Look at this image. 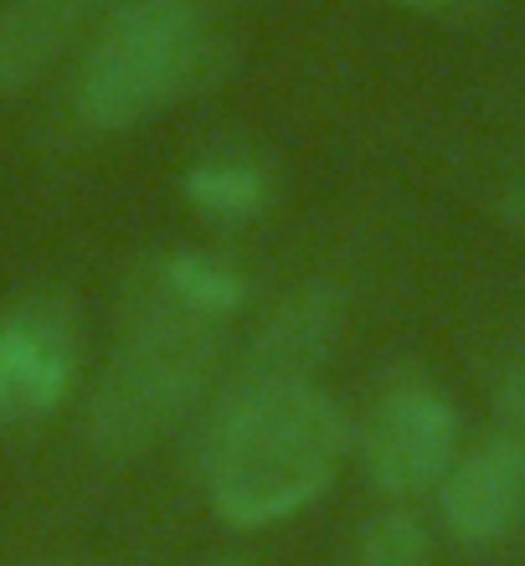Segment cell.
I'll use <instances>...</instances> for the list:
<instances>
[{"label": "cell", "mask_w": 525, "mask_h": 566, "mask_svg": "<svg viewBox=\"0 0 525 566\" xmlns=\"http://www.w3.org/2000/svg\"><path fill=\"white\" fill-rule=\"evenodd\" d=\"M238 304L242 279L201 253L155 258L129 283L119 345L83 418L98 459H135L201 402Z\"/></svg>", "instance_id": "cell-1"}, {"label": "cell", "mask_w": 525, "mask_h": 566, "mask_svg": "<svg viewBox=\"0 0 525 566\" xmlns=\"http://www.w3.org/2000/svg\"><path fill=\"white\" fill-rule=\"evenodd\" d=\"M350 448L356 422L315 381L211 402L201 422V484L227 525L263 531L315 505Z\"/></svg>", "instance_id": "cell-2"}, {"label": "cell", "mask_w": 525, "mask_h": 566, "mask_svg": "<svg viewBox=\"0 0 525 566\" xmlns=\"http://www.w3.org/2000/svg\"><path fill=\"white\" fill-rule=\"evenodd\" d=\"M211 42L217 27L207 0H119L93 27L77 62V119L98 135L150 124L201 83Z\"/></svg>", "instance_id": "cell-3"}, {"label": "cell", "mask_w": 525, "mask_h": 566, "mask_svg": "<svg viewBox=\"0 0 525 566\" xmlns=\"http://www.w3.org/2000/svg\"><path fill=\"white\" fill-rule=\"evenodd\" d=\"M356 453L387 500L428 494L459 459V412L433 381L397 376L371 397V412L356 428Z\"/></svg>", "instance_id": "cell-4"}, {"label": "cell", "mask_w": 525, "mask_h": 566, "mask_svg": "<svg viewBox=\"0 0 525 566\" xmlns=\"http://www.w3.org/2000/svg\"><path fill=\"white\" fill-rule=\"evenodd\" d=\"M77 376V325L57 294L0 314V428H27L62 407Z\"/></svg>", "instance_id": "cell-5"}, {"label": "cell", "mask_w": 525, "mask_h": 566, "mask_svg": "<svg viewBox=\"0 0 525 566\" xmlns=\"http://www.w3.org/2000/svg\"><path fill=\"white\" fill-rule=\"evenodd\" d=\"M340 335H346V294L335 283H304L288 298H279V310L258 325L232 381L217 391V402L309 387L319 366L335 356Z\"/></svg>", "instance_id": "cell-6"}, {"label": "cell", "mask_w": 525, "mask_h": 566, "mask_svg": "<svg viewBox=\"0 0 525 566\" xmlns=\"http://www.w3.org/2000/svg\"><path fill=\"white\" fill-rule=\"evenodd\" d=\"M525 510V459L500 432L464 448L438 484V515L459 546L484 552L515 531Z\"/></svg>", "instance_id": "cell-7"}, {"label": "cell", "mask_w": 525, "mask_h": 566, "mask_svg": "<svg viewBox=\"0 0 525 566\" xmlns=\"http://www.w3.org/2000/svg\"><path fill=\"white\" fill-rule=\"evenodd\" d=\"M119 0H6L0 6V98L31 88Z\"/></svg>", "instance_id": "cell-8"}, {"label": "cell", "mask_w": 525, "mask_h": 566, "mask_svg": "<svg viewBox=\"0 0 525 566\" xmlns=\"http://www.w3.org/2000/svg\"><path fill=\"white\" fill-rule=\"evenodd\" d=\"M186 196L207 222H253L273 201V170L248 149H211L191 165Z\"/></svg>", "instance_id": "cell-9"}, {"label": "cell", "mask_w": 525, "mask_h": 566, "mask_svg": "<svg viewBox=\"0 0 525 566\" xmlns=\"http://www.w3.org/2000/svg\"><path fill=\"white\" fill-rule=\"evenodd\" d=\"M350 566H438L433 536H428V525H422L412 510L391 505V510H381V515L366 521Z\"/></svg>", "instance_id": "cell-10"}, {"label": "cell", "mask_w": 525, "mask_h": 566, "mask_svg": "<svg viewBox=\"0 0 525 566\" xmlns=\"http://www.w3.org/2000/svg\"><path fill=\"white\" fill-rule=\"evenodd\" d=\"M495 432L525 459V350L511 360V366H505V376H500V391H495Z\"/></svg>", "instance_id": "cell-11"}, {"label": "cell", "mask_w": 525, "mask_h": 566, "mask_svg": "<svg viewBox=\"0 0 525 566\" xmlns=\"http://www.w3.org/2000/svg\"><path fill=\"white\" fill-rule=\"evenodd\" d=\"M495 211H500V222L515 227V232L525 238V180H515V186H505V191H500Z\"/></svg>", "instance_id": "cell-12"}, {"label": "cell", "mask_w": 525, "mask_h": 566, "mask_svg": "<svg viewBox=\"0 0 525 566\" xmlns=\"http://www.w3.org/2000/svg\"><path fill=\"white\" fill-rule=\"evenodd\" d=\"M391 6H407V11H449L459 0H391Z\"/></svg>", "instance_id": "cell-13"}, {"label": "cell", "mask_w": 525, "mask_h": 566, "mask_svg": "<svg viewBox=\"0 0 525 566\" xmlns=\"http://www.w3.org/2000/svg\"><path fill=\"white\" fill-rule=\"evenodd\" d=\"M42 566H93V562H42Z\"/></svg>", "instance_id": "cell-14"}, {"label": "cell", "mask_w": 525, "mask_h": 566, "mask_svg": "<svg viewBox=\"0 0 525 566\" xmlns=\"http://www.w3.org/2000/svg\"><path fill=\"white\" fill-rule=\"evenodd\" d=\"M217 566H253V562H242V556H232V562H217Z\"/></svg>", "instance_id": "cell-15"}]
</instances>
